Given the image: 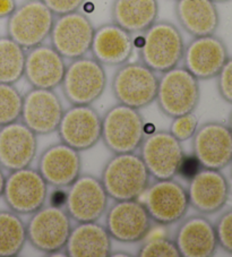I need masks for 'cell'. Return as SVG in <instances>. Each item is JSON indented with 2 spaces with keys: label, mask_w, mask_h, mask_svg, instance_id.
<instances>
[{
  "label": "cell",
  "mask_w": 232,
  "mask_h": 257,
  "mask_svg": "<svg viewBox=\"0 0 232 257\" xmlns=\"http://www.w3.org/2000/svg\"><path fill=\"white\" fill-rule=\"evenodd\" d=\"M184 51V38L179 29L170 22L157 21L143 32L141 63L155 73L161 74L179 66Z\"/></svg>",
  "instance_id": "2"
},
{
  "label": "cell",
  "mask_w": 232,
  "mask_h": 257,
  "mask_svg": "<svg viewBox=\"0 0 232 257\" xmlns=\"http://www.w3.org/2000/svg\"><path fill=\"white\" fill-rule=\"evenodd\" d=\"M106 79L103 65L93 57L84 56L66 66L60 86L71 105L92 104L103 94Z\"/></svg>",
  "instance_id": "6"
},
{
  "label": "cell",
  "mask_w": 232,
  "mask_h": 257,
  "mask_svg": "<svg viewBox=\"0 0 232 257\" xmlns=\"http://www.w3.org/2000/svg\"><path fill=\"white\" fill-rule=\"evenodd\" d=\"M108 203L109 196L101 179L81 175L68 187L64 206L71 220L82 223L99 221L106 212Z\"/></svg>",
  "instance_id": "13"
},
{
  "label": "cell",
  "mask_w": 232,
  "mask_h": 257,
  "mask_svg": "<svg viewBox=\"0 0 232 257\" xmlns=\"http://www.w3.org/2000/svg\"><path fill=\"white\" fill-rule=\"evenodd\" d=\"M101 131L100 113L92 104H78L64 111L57 133L62 143L82 152L99 143Z\"/></svg>",
  "instance_id": "15"
},
{
  "label": "cell",
  "mask_w": 232,
  "mask_h": 257,
  "mask_svg": "<svg viewBox=\"0 0 232 257\" xmlns=\"http://www.w3.org/2000/svg\"><path fill=\"white\" fill-rule=\"evenodd\" d=\"M140 198L152 221L161 225L179 222L190 207L187 188L173 178L155 180Z\"/></svg>",
  "instance_id": "9"
},
{
  "label": "cell",
  "mask_w": 232,
  "mask_h": 257,
  "mask_svg": "<svg viewBox=\"0 0 232 257\" xmlns=\"http://www.w3.org/2000/svg\"><path fill=\"white\" fill-rule=\"evenodd\" d=\"M112 21L131 34L143 33L158 21V0H114Z\"/></svg>",
  "instance_id": "27"
},
{
  "label": "cell",
  "mask_w": 232,
  "mask_h": 257,
  "mask_svg": "<svg viewBox=\"0 0 232 257\" xmlns=\"http://www.w3.org/2000/svg\"><path fill=\"white\" fill-rule=\"evenodd\" d=\"M23 95L14 84L0 83V127L21 119Z\"/></svg>",
  "instance_id": "30"
},
{
  "label": "cell",
  "mask_w": 232,
  "mask_h": 257,
  "mask_svg": "<svg viewBox=\"0 0 232 257\" xmlns=\"http://www.w3.org/2000/svg\"><path fill=\"white\" fill-rule=\"evenodd\" d=\"M110 256H133L132 254H128V252L125 251H115V252H111Z\"/></svg>",
  "instance_id": "38"
},
{
  "label": "cell",
  "mask_w": 232,
  "mask_h": 257,
  "mask_svg": "<svg viewBox=\"0 0 232 257\" xmlns=\"http://www.w3.org/2000/svg\"><path fill=\"white\" fill-rule=\"evenodd\" d=\"M38 151L37 134L22 120L0 127V167L7 171L28 168Z\"/></svg>",
  "instance_id": "20"
},
{
  "label": "cell",
  "mask_w": 232,
  "mask_h": 257,
  "mask_svg": "<svg viewBox=\"0 0 232 257\" xmlns=\"http://www.w3.org/2000/svg\"><path fill=\"white\" fill-rule=\"evenodd\" d=\"M48 186L38 169L23 168L11 171L6 177L3 197L11 211L29 215L46 204Z\"/></svg>",
  "instance_id": "10"
},
{
  "label": "cell",
  "mask_w": 232,
  "mask_h": 257,
  "mask_svg": "<svg viewBox=\"0 0 232 257\" xmlns=\"http://www.w3.org/2000/svg\"><path fill=\"white\" fill-rule=\"evenodd\" d=\"M5 181H6V176L4 174L3 168L0 167V197L3 196L4 194V188H5Z\"/></svg>",
  "instance_id": "37"
},
{
  "label": "cell",
  "mask_w": 232,
  "mask_h": 257,
  "mask_svg": "<svg viewBox=\"0 0 232 257\" xmlns=\"http://www.w3.org/2000/svg\"><path fill=\"white\" fill-rule=\"evenodd\" d=\"M159 77L143 63L120 65L112 78V93L118 101L128 107L143 109L157 99Z\"/></svg>",
  "instance_id": "8"
},
{
  "label": "cell",
  "mask_w": 232,
  "mask_h": 257,
  "mask_svg": "<svg viewBox=\"0 0 232 257\" xmlns=\"http://www.w3.org/2000/svg\"><path fill=\"white\" fill-rule=\"evenodd\" d=\"M26 223V234L31 246L48 255L64 251L73 225L61 205H43L31 214Z\"/></svg>",
  "instance_id": "4"
},
{
  "label": "cell",
  "mask_w": 232,
  "mask_h": 257,
  "mask_svg": "<svg viewBox=\"0 0 232 257\" xmlns=\"http://www.w3.org/2000/svg\"><path fill=\"white\" fill-rule=\"evenodd\" d=\"M66 66L51 44L42 43L26 50L24 76L32 87L55 90L61 85Z\"/></svg>",
  "instance_id": "22"
},
{
  "label": "cell",
  "mask_w": 232,
  "mask_h": 257,
  "mask_svg": "<svg viewBox=\"0 0 232 257\" xmlns=\"http://www.w3.org/2000/svg\"><path fill=\"white\" fill-rule=\"evenodd\" d=\"M214 227H215L217 245L227 254L232 255V209H229L218 216Z\"/></svg>",
  "instance_id": "33"
},
{
  "label": "cell",
  "mask_w": 232,
  "mask_h": 257,
  "mask_svg": "<svg viewBox=\"0 0 232 257\" xmlns=\"http://www.w3.org/2000/svg\"><path fill=\"white\" fill-rule=\"evenodd\" d=\"M55 15L42 0H26L12 13L7 21V35L25 50L49 38Z\"/></svg>",
  "instance_id": "7"
},
{
  "label": "cell",
  "mask_w": 232,
  "mask_h": 257,
  "mask_svg": "<svg viewBox=\"0 0 232 257\" xmlns=\"http://www.w3.org/2000/svg\"><path fill=\"white\" fill-rule=\"evenodd\" d=\"M140 257H180L175 240L167 237H154L143 243L138 249Z\"/></svg>",
  "instance_id": "31"
},
{
  "label": "cell",
  "mask_w": 232,
  "mask_h": 257,
  "mask_svg": "<svg viewBox=\"0 0 232 257\" xmlns=\"http://www.w3.org/2000/svg\"><path fill=\"white\" fill-rule=\"evenodd\" d=\"M227 127H229V130H230L231 134H232V111H231L230 116H229V122H227Z\"/></svg>",
  "instance_id": "39"
},
{
  "label": "cell",
  "mask_w": 232,
  "mask_h": 257,
  "mask_svg": "<svg viewBox=\"0 0 232 257\" xmlns=\"http://www.w3.org/2000/svg\"><path fill=\"white\" fill-rule=\"evenodd\" d=\"M175 242L182 257H212L218 247L214 223L203 214L182 220Z\"/></svg>",
  "instance_id": "23"
},
{
  "label": "cell",
  "mask_w": 232,
  "mask_h": 257,
  "mask_svg": "<svg viewBox=\"0 0 232 257\" xmlns=\"http://www.w3.org/2000/svg\"><path fill=\"white\" fill-rule=\"evenodd\" d=\"M229 58V52L223 40L215 34L195 37L185 46L184 67L198 81H206L217 76Z\"/></svg>",
  "instance_id": "19"
},
{
  "label": "cell",
  "mask_w": 232,
  "mask_h": 257,
  "mask_svg": "<svg viewBox=\"0 0 232 257\" xmlns=\"http://www.w3.org/2000/svg\"><path fill=\"white\" fill-rule=\"evenodd\" d=\"M217 91L223 100L232 105V57H229L216 76Z\"/></svg>",
  "instance_id": "34"
},
{
  "label": "cell",
  "mask_w": 232,
  "mask_h": 257,
  "mask_svg": "<svg viewBox=\"0 0 232 257\" xmlns=\"http://www.w3.org/2000/svg\"><path fill=\"white\" fill-rule=\"evenodd\" d=\"M102 185L113 201L140 199L149 187L151 175L140 154H113L102 170Z\"/></svg>",
  "instance_id": "1"
},
{
  "label": "cell",
  "mask_w": 232,
  "mask_h": 257,
  "mask_svg": "<svg viewBox=\"0 0 232 257\" xmlns=\"http://www.w3.org/2000/svg\"><path fill=\"white\" fill-rule=\"evenodd\" d=\"M55 16H60L77 12L85 0H42Z\"/></svg>",
  "instance_id": "35"
},
{
  "label": "cell",
  "mask_w": 232,
  "mask_h": 257,
  "mask_svg": "<svg viewBox=\"0 0 232 257\" xmlns=\"http://www.w3.org/2000/svg\"><path fill=\"white\" fill-rule=\"evenodd\" d=\"M64 111L55 90L32 87L23 95L21 120L37 135H49L57 132Z\"/></svg>",
  "instance_id": "18"
},
{
  "label": "cell",
  "mask_w": 232,
  "mask_h": 257,
  "mask_svg": "<svg viewBox=\"0 0 232 257\" xmlns=\"http://www.w3.org/2000/svg\"><path fill=\"white\" fill-rule=\"evenodd\" d=\"M111 236L105 225L94 222H82L71 229L64 248L68 257H108L112 252Z\"/></svg>",
  "instance_id": "25"
},
{
  "label": "cell",
  "mask_w": 232,
  "mask_h": 257,
  "mask_svg": "<svg viewBox=\"0 0 232 257\" xmlns=\"http://www.w3.org/2000/svg\"><path fill=\"white\" fill-rule=\"evenodd\" d=\"M95 28L79 11L57 16L50 32L51 46L65 59L73 60L91 51Z\"/></svg>",
  "instance_id": "11"
},
{
  "label": "cell",
  "mask_w": 232,
  "mask_h": 257,
  "mask_svg": "<svg viewBox=\"0 0 232 257\" xmlns=\"http://www.w3.org/2000/svg\"><path fill=\"white\" fill-rule=\"evenodd\" d=\"M145 139V120L140 110L118 103L102 117L101 140L110 152L132 153Z\"/></svg>",
  "instance_id": "3"
},
{
  "label": "cell",
  "mask_w": 232,
  "mask_h": 257,
  "mask_svg": "<svg viewBox=\"0 0 232 257\" xmlns=\"http://www.w3.org/2000/svg\"><path fill=\"white\" fill-rule=\"evenodd\" d=\"M151 216L140 199L114 201L105 215V228L119 242L142 241L152 228Z\"/></svg>",
  "instance_id": "14"
},
{
  "label": "cell",
  "mask_w": 232,
  "mask_h": 257,
  "mask_svg": "<svg viewBox=\"0 0 232 257\" xmlns=\"http://www.w3.org/2000/svg\"><path fill=\"white\" fill-rule=\"evenodd\" d=\"M213 2L214 3H215V4H218V3H226V2H230V0H213Z\"/></svg>",
  "instance_id": "40"
},
{
  "label": "cell",
  "mask_w": 232,
  "mask_h": 257,
  "mask_svg": "<svg viewBox=\"0 0 232 257\" xmlns=\"http://www.w3.org/2000/svg\"><path fill=\"white\" fill-rule=\"evenodd\" d=\"M198 128V118L194 112L182 114V116L172 118L170 132L179 142H186L193 139Z\"/></svg>",
  "instance_id": "32"
},
{
  "label": "cell",
  "mask_w": 232,
  "mask_h": 257,
  "mask_svg": "<svg viewBox=\"0 0 232 257\" xmlns=\"http://www.w3.org/2000/svg\"><path fill=\"white\" fill-rule=\"evenodd\" d=\"M81 154L62 142L49 146L39 158L38 171L52 187H69L81 176Z\"/></svg>",
  "instance_id": "21"
},
{
  "label": "cell",
  "mask_w": 232,
  "mask_h": 257,
  "mask_svg": "<svg viewBox=\"0 0 232 257\" xmlns=\"http://www.w3.org/2000/svg\"><path fill=\"white\" fill-rule=\"evenodd\" d=\"M16 7V0H0V19H8Z\"/></svg>",
  "instance_id": "36"
},
{
  "label": "cell",
  "mask_w": 232,
  "mask_h": 257,
  "mask_svg": "<svg viewBox=\"0 0 232 257\" xmlns=\"http://www.w3.org/2000/svg\"><path fill=\"white\" fill-rule=\"evenodd\" d=\"M26 50L10 37H0V83L15 84L24 76Z\"/></svg>",
  "instance_id": "29"
},
{
  "label": "cell",
  "mask_w": 232,
  "mask_h": 257,
  "mask_svg": "<svg viewBox=\"0 0 232 257\" xmlns=\"http://www.w3.org/2000/svg\"><path fill=\"white\" fill-rule=\"evenodd\" d=\"M176 16L181 28L194 38L215 34L220 25L213 0H177Z\"/></svg>",
  "instance_id": "26"
},
{
  "label": "cell",
  "mask_w": 232,
  "mask_h": 257,
  "mask_svg": "<svg viewBox=\"0 0 232 257\" xmlns=\"http://www.w3.org/2000/svg\"><path fill=\"white\" fill-rule=\"evenodd\" d=\"M28 242L26 224L20 214L0 211V257H15Z\"/></svg>",
  "instance_id": "28"
},
{
  "label": "cell",
  "mask_w": 232,
  "mask_h": 257,
  "mask_svg": "<svg viewBox=\"0 0 232 257\" xmlns=\"http://www.w3.org/2000/svg\"><path fill=\"white\" fill-rule=\"evenodd\" d=\"M231 176H232V163H231Z\"/></svg>",
  "instance_id": "41"
},
{
  "label": "cell",
  "mask_w": 232,
  "mask_h": 257,
  "mask_svg": "<svg viewBox=\"0 0 232 257\" xmlns=\"http://www.w3.org/2000/svg\"><path fill=\"white\" fill-rule=\"evenodd\" d=\"M134 51L132 34L117 24H103L95 29L91 52L102 65L120 66L128 63Z\"/></svg>",
  "instance_id": "24"
},
{
  "label": "cell",
  "mask_w": 232,
  "mask_h": 257,
  "mask_svg": "<svg viewBox=\"0 0 232 257\" xmlns=\"http://www.w3.org/2000/svg\"><path fill=\"white\" fill-rule=\"evenodd\" d=\"M140 151L143 162L155 180L175 178L185 160L181 142L170 132L152 133L143 141Z\"/></svg>",
  "instance_id": "12"
},
{
  "label": "cell",
  "mask_w": 232,
  "mask_h": 257,
  "mask_svg": "<svg viewBox=\"0 0 232 257\" xmlns=\"http://www.w3.org/2000/svg\"><path fill=\"white\" fill-rule=\"evenodd\" d=\"M230 184L221 170L200 168L189 178V205L199 214L209 215L220 212L230 197Z\"/></svg>",
  "instance_id": "17"
},
{
  "label": "cell",
  "mask_w": 232,
  "mask_h": 257,
  "mask_svg": "<svg viewBox=\"0 0 232 257\" xmlns=\"http://www.w3.org/2000/svg\"><path fill=\"white\" fill-rule=\"evenodd\" d=\"M199 97V81L185 67L177 66L161 73L155 101L166 116L176 118L194 112Z\"/></svg>",
  "instance_id": "5"
},
{
  "label": "cell",
  "mask_w": 232,
  "mask_h": 257,
  "mask_svg": "<svg viewBox=\"0 0 232 257\" xmlns=\"http://www.w3.org/2000/svg\"><path fill=\"white\" fill-rule=\"evenodd\" d=\"M193 154L200 167L223 170L232 163V134L225 123L208 121L193 136Z\"/></svg>",
  "instance_id": "16"
}]
</instances>
